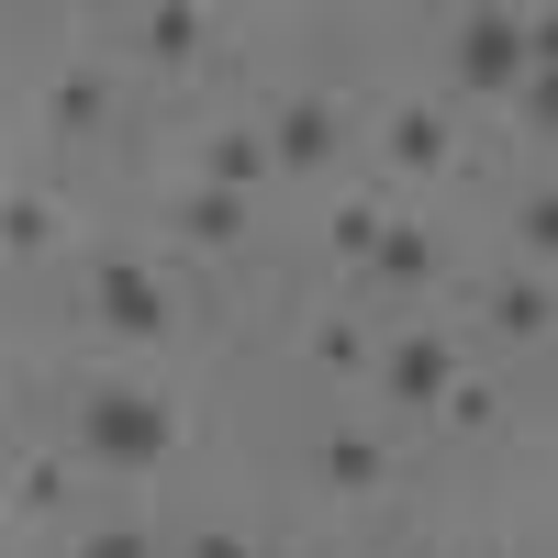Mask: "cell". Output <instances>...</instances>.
I'll use <instances>...</instances> for the list:
<instances>
[{"instance_id": "cell-5", "label": "cell", "mask_w": 558, "mask_h": 558, "mask_svg": "<svg viewBox=\"0 0 558 558\" xmlns=\"http://www.w3.org/2000/svg\"><path fill=\"white\" fill-rule=\"evenodd\" d=\"M380 146H391L402 179H447V157H458V112H447V101H391V112H380Z\"/></svg>"}, {"instance_id": "cell-20", "label": "cell", "mask_w": 558, "mask_h": 558, "mask_svg": "<svg viewBox=\"0 0 558 558\" xmlns=\"http://www.w3.org/2000/svg\"><path fill=\"white\" fill-rule=\"evenodd\" d=\"M179 558H257V536H246V525H202Z\"/></svg>"}, {"instance_id": "cell-22", "label": "cell", "mask_w": 558, "mask_h": 558, "mask_svg": "<svg viewBox=\"0 0 558 558\" xmlns=\"http://www.w3.org/2000/svg\"><path fill=\"white\" fill-rule=\"evenodd\" d=\"M0 470H12V425H0Z\"/></svg>"}, {"instance_id": "cell-3", "label": "cell", "mask_w": 558, "mask_h": 558, "mask_svg": "<svg viewBox=\"0 0 558 558\" xmlns=\"http://www.w3.org/2000/svg\"><path fill=\"white\" fill-rule=\"evenodd\" d=\"M89 324H112V336H134V347L179 336V279L146 268V257H101L89 268Z\"/></svg>"}, {"instance_id": "cell-18", "label": "cell", "mask_w": 558, "mask_h": 558, "mask_svg": "<svg viewBox=\"0 0 558 558\" xmlns=\"http://www.w3.org/2000/svg\"><path fill=\"white\" fill-rule=\"evenodd\" d=\"M436 413H447L458 436H492V425H502V391H492V380H470V368H458V380L436 391Z\"/></svg>"}, {"instance_id": "cell-17", "label": "cell", "mask_w": 558, "mask_h": 558, "mask_svg": "<svg viewBox=\"0 0 558 558\" xmlns=\"http://www.w3.org/2000/svg\"><path fill=\"white\" fill-rule=\"evenodd\" d=\"M78 458H12V514H57Z\"/></svg>"}, {"instance_id": "cell-6", "label": "cell", "mask_w": 558, "mask_h": 558, "mask_svg": "<svg viewBox=\"0 0 558 558\" xmlns=\"http://www.w3.org/2000/svg\"><path fill=\"white\" fill-rule=\"evenodd\" d=\"M368 368H380V391H391V402H413V413H436V391L458 380V347H447V336H391V347L368 357Z\"/></svg>"}, {"instance_id": "cell-16", "label": "cell", "mask_w": 558, "mask_h": 558, "mask_svg": "<svg viewBox=\"0 0 558 558\" xmlns=\"http://www.w3.org/2000/svg\"><path fill=\"white\" fill-rule=\"evenodd\" d=\"M380 223H391V213L368 202V191H357V202H336V213H324V257H336V268L357 279L368 257H380Z\"/></svg>"}, {"instance_id": "cell-2", "label": "cell", "mask_w": 558, "mask_h": 558, "mask_svg": "<svg viewBox=\"0 0 558 558\" xmlns=\"http://www.w3.org/2000/svg\"><path fill=\"white\" fill-rule=\"evenodd\" d=\"M68 436H78V458H89V470L146 481V470H168L179 413H168L157 391H134V380H89V391H78V413H68Z\"/></svg>"}, {"instance_id": "cell-14", "label": "cell", "mask_w": 558, "mask_h": 558, "mask_svg": "<svg viewBox=\"0 0 558 558\" xmlns=\"http://www.w3.org/2000/svg\"><path fill=\"white\" fill-rule=\"evenodd\" d=\"M134 45H146L157 68H191L213 45V12H191V0H157V12H134Z\"/></svg>"}, {"instance_id": "cell-15", "label": "cell", "mask_w": 558, "mask_h": 558, "mask_svg": "<svg viewBox=\"0 0 558 558\" xmlns=\"http://www.w3.org/2000/svg\"><path fill=\"white\" fill-rule=\"evenodd\" d=\"M57 235H68V213L45 191H0V257H57Z\"/></svg>"}, {"instance_id": "cell-21", "label": "cell", "mask_w": 558, "mask_h": 558, "mask_svg": "<svg viewBox=\"0 0 558 558\" xmlns=\"http://www.w3.org/2000/svg\"><path fill=\"white\" fill-rule=\"evenodd\" d=\"M78 558H157V547L134 536V525H101V536H78Z\"/></svg>"}, {"instance_id": "cell-11", "label": "cell", "mask_w": 558, "mask_h": 558, "mask_svg": "<svg viewBox=\"0 0 558 558\" xmlns=\"http://www.w3.org/2000/svg\"><path fill=\"white\" fill-rule=\"evenodd\" d=\"M481 313H492L514 347H547V324H558V302H547V268H514V279H492V291H481Z\"/></svg>"}, {"instance_id": "cell-12", "label": "cell", "mask_w": 558, "mask_h": 558, "mask_svg": "<svg viewBox=\"0 0 558 558\" xmlns=\"http://www.w3.org/2000/svg\"><path fill=\"white\" fill-rule=\"evenodd\" d=\"M368 357H380V347L357 336V313H313L302 324V368H313V380H368Z\"/></svg>"}, {"instance_id": "cell-8", "label": "cell", "mask_w": 558, "mask_h": 558, "mask_svg": "<svg viewBox=\"0 0 558 558\" xmlns=\"http://www.w3.org/2000/svg\"><path fill=\"white\" fill-rule=\"evenodd\" d=\"M101 123H112V78L101 68H57L45 78V134H57V146H89Z\"/></svg>"}, {"instance_id": "cell-19", "label": "cell", "mask_w": 558, "mask_h": 558, "mask_svg": "<svg viewBox=\"0 0 558 558\" xmlns=\"http://www.w3.org/2000/svg\"><path fill=\"white\" fill-rule=\"evenodd\" d=\"M514 246L547 268V246H558V191H525V202H514Z\"/></svg>"}, {"instance_id": "cell-10", "label": "cell", "mask_w": 558, "mask_h": 558, "mask_svg": "<svg viewBox=\"0 0 558 558\" xmlns=\"http://www.w3.org/2000/svg\"><path fill=\"white\" fill-rule=\"evenodd\" d=\"M202 179H213V191H235V202L268 191V134H257V123H213V134H202Z\"/></svg>"}, {"instance_id": "cell-13", "label": "cell", "mask_w": 558, "mask_h": 558, "mask_svg": "<svg viewBox=\"0 0 558 558\" xmlns=\"http://www.w3.org/2000/svg\"><path fill=\"white\" fill-rule=\"evenodd\" d=\"M357 279H368V291H425V279H436V235H425V223H380V257H368Z\"/></svg>"}, {"instance_id": "cell-4", "label": "cell", "mask_w": 558, "mask_h": 558, "mask_svg": "<svg viewBox=\"0 0 558 558\" xmlns=\"http://www.w3.org/2000/svg\"><path fill=\"white\" fill-rule=\"evenodd\" d=\"M257 134H268V179H279V168H291V179H313L324 157L347 146V101H324V89H291V101H279Z\"/></svg>"}, {"instance_id": "cell-9", "label": "cell", "mask_w": 558, "mask_h": 558, "mask_svg": "<svg viewBox=\"0 0 558 558\" xmlns=\"http://www.w3.org/2000/svg\"><path fill=\"white\" fill-rule=\"evenodd\" d=\"M168 223H179V246H213V257H223V246H246L257 213H246L235 191H213V179H191V191L168 202Z\"/></svg>"}, {"instance_id": "cell-1", "label": "cell", "mask_w": 558, "mask_h": 558, "mask_svg": "<svg viewBox=\"0 0 558 558\" xmlns=\"http://www.w3.org/2000/svg\"><path fill=\"white\" fill-rule=\"evenodd\" d=\"M558 57V12L536 0V12H458L447 23V78L481 89V101H514V89Z\"/></svg>"}, {"instance_id": "cell-7", "label": "cell", "mask_w": 558, "mask_h": 558, "mask_svg": "<svg viewBox=\"0 0 558 558\" xmlns=\"http://www.w3.org/2000/svg\"><path fill=\"white\" fill-rule=\"evenodd\" d=\"M313 481L336 492V502H368V492L391 481V447L357 436V425H336V436H313Z\"/></svg>"}]
</instances>
